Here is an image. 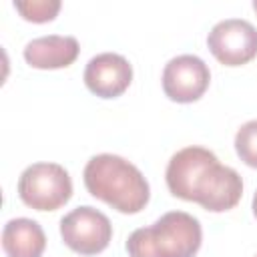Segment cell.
I'll return each instance as SVG.
<instances>
[{"label": "cell", "mask_w": 257, "mask_h": 257, "mask_svg": "<svg viewBox=\"0 0 257 257\" xmlns=\"http://www.w3.org/2000/svg\"><path fill=\"white\" fill-rule=\"evenodd\" d=\"M165 179L173 197L199 203L213 213L233 209L243 195L241 175L235 169L221 165L209 149L195 145L185 147L171 157Z\"/></svg>", "instance_id": "obj_1"}, {"label": "cell", "mask_w": 257, "mask_h": 257, "mask_svg": "<svg viewBox=\"0 0 257 257\" xmlns=\"http://www.w3.org/2000/svg\"><path fill=\"white\" fill-rule=\"evenodd\" d=\"M84 187L118 213H139L151 197L145 175L126 159L110 153L94 155L84 167Z\"/></svg>", "instance_id": "obj_2"}, {"label": "cell", "mask_w": 257, "mask_h": 257, "mask_svg": "<svg viewBox=\"0 0 257 257\" xmlns=\"http://www.w3.org/2000/svg\"><path fill=\"white\" fill-rule=\"evenodd\" d=\"M203 241L201 223L185 211H169L126 239L128 257H195Z\"/></svg>", "instance_id": "obj_3"}, {"label": "cell", "mask_w": 257, "mask_h": 257, "mask_svg": "<svg viewBox=\"0 0 257 257\" xmlns=\"http://www.w3.org/2000/svg\"><path fill=\"white\" fill-rule=\"evenodd\" d=\"M18 197L36 211H56L72 197V181L56 163H34L18 179Z\"/></svg>", "instance_id": "obj_4"}, {"label": "cell", "mask_w": 257, "mask_h": 257, "mask_svg": "<svg viewBox=\"0 0 257 257\" xmlns=\"http://www.w3.org/2000/svg\"><path fill=\"white\" fill-rule=\"evenodd\" d=\"M60 237L74 253L96 255L108 247L112 225L104 213L90 205H82L60 219Z\"/></svg>", "instance_id": "obj_5"}, {"label": "cell", "mask_w": 257, "mask_h": 257, "mask_svg": "<svg viewBox=\"0 0 257 257\" xmlns=\"http://www.w3.org/2000/svg\"><path fill=\"white\" fill-rule=\"evenodd\" d=\"M207 46L225 66L247 64L257 56V28L243 18L221 20L211 28Z\"/></svg>", "instance_id": "obj_6"}, {"label": "cell", "mask_w": 257, "mask_h": 257, "mask_svg": "<svg viewBox=\"0 0 257 257\" xmlns=\"http://www.w3.org/2000/svg\"><path fill=\"white\" fill-rule=\"evenodd\" d=\"M211 72L203 58L179 54L165 64L163 90L175 102H195L209 88Z\"/></svg>", "instance_id": "obj_7"}, {"label": "cell", "mask_w": 257, "mask_h": 257, "mask_svg": "<svg viewBox=\"0 0 257 257\" xmlns=\"http://www.w3.org/2000/svg\"><path fill=\"white\" fill-rule=\"evenodd\" d=\"M133 80L131 62L116 52H100L92 56L84 68L86 88L100 98L120 96Z\"/></svg>", "instance_id": "obj_8"}, {"label": "cell", "mask_w": 257, "mask_h": 257, "mask_svg": "<svg viewBox=\"0 0 257 257\" xmlns=\"http://www.w3.org/2000/svg\"><path fill=\"white\" fill-rule=\"evenodd\" d=\"M78 52L80 46L74 36L48 34V36H38L24 46V60L32 68H40V70L66 68L76 60Z\"/></svg>", "instance_id": "obj_9"}, {"label": "cell", "mask_w": 257, "mask_h": 257, "mask_svg": "<svg viewBox=\"0 0 257 257\" xmlns=\"http://www.w3.org/2000/svg\"><path fill=\"white\" fill-rule=\"evenodd\" d=\"M44 247L46 235L32 219H10L2 229V249L6 257H42Z\"/></svg>", "instance_id": "obj_10"}, {"label": "cell", "mask_w": 257, "mask_h": 257, "mask_svg": "<svg viewBox=\"0 0 257 257\" xmlns=\"http://www.w3.org/2000/svg\"><path fill=\"white\" fill-rule=\"evenodd\" d=\"M235 151L245 165L257 169V118L241 124L235 135Z\"/></svg>", "instance_id": "obj_11"}, {"label": "cell", "mask_w": 257, "mask_h": 257, "mask_svg": "<svg viewBox=\"0 0 257 257\" xmlns=\"http://www.w3.org/2000/svg\"><path fill=\"white\" fill-rule=\"evenodd\" d=\"M14 8L20 12V16L28 22H50L60 10L58 0H26V2H14Z\"/></svg>", "instance_id": "obj_12"}, {"label": "cell", "mask_w": 257, "mask_h": 257, "mask_svg": "<svg viewBox=\"0 0 257 257\" xmlns=\"http://www.w3.org/2000/svg\"><path fill=\"white\" fill-rule=\"evenodd\" d=\"M251 209H253V215L257 217V191H255V195H253V203H251Z\"/></svg>", "instance_id": "obj_13"}, {"label": "cell", "mask_w": 257, "mask_h": 257, "mask_svg": "<svg viewBox=\"0 0 257 257\" xmlns=\"http://www.w3.org/2000/svg\"><path fill=\"white\" fill-rule=\"evenodd\" d=\"M253 10L257 12V0H253Z\"/></svg>", "instance_id": "obj_14"}]
</instances>
